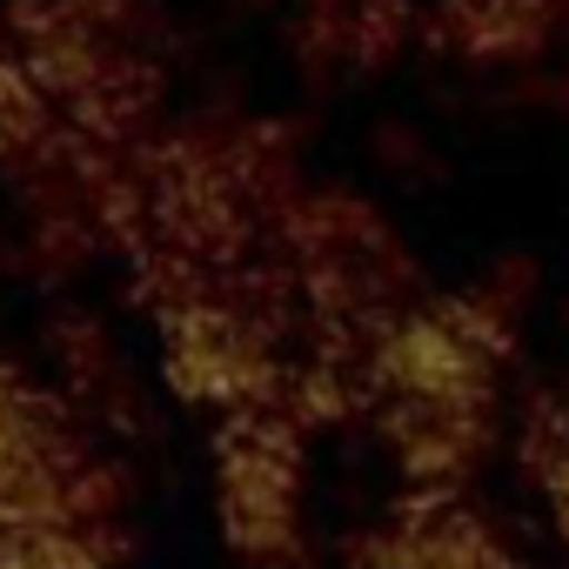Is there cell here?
Returning <instances> with one entry per match:
<instances>
[{
  "label": "cell",
  "mask_w": 569,
  "mask_h": 569,
  "mask_svg": "<svg viewBox=\"0 0 569 569\" xmlns=\"http://www.w3.org/2000/svg\"><path fill=\"white\" fill-rule=\"evenodd\" d=\"M214 509L241 556L274 562L302 529V456L281 422H234L214 462Z\"/></svg>",
  "instance_id": "obj_2"
},
{
  "label": "cell",
  "mask_w": 569,
  "mask_h": 569,
  "mask_svg": "<svg viewBox=\"0 0 569 569\" xmlns=\"http://www.w3.org/2000/svg\"><path fill=\"white\" fill-rule=\"evenodd\" d=\"M161 349L174 389L208 409H254L281 389L268 329L228 296H181L161 329Z\"/></svg>",
  "instance_id": "obj_1"
}]
</instances>
